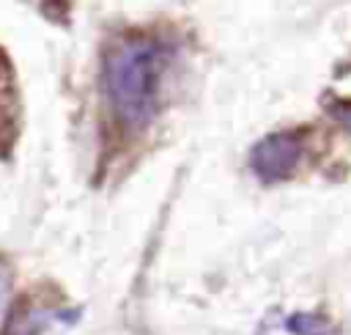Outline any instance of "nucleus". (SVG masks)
Segmentation results:
<instances>
[{"label": "nucleus", "mask_w": 351, "mask_h": 335, "mask_svg": "<svg viewBox=\"0 0 351 335\" xmlns=\"http://www.w3.org/2000/svg\"><path fill=\"white\" fill-rule=\"evenodd\" d=\"M165 55L151 38H126L104 60V93L126 126H145L156 113Z\"/></svg>", "instance_id": "obj_1"}, {"label": "nucleus", "mask_w": 351, "mask_h": 335, "mask_svg": "<svg viewBox=\"0 0 351 335\" xmlns=\"http://www.w3.org/2000/svg\"><path fill=\"white\" fill-rule=\"evenodd\" d=\"M304 154V140L299 132H271L255 143L250 154V168L263 181H280L293 173Z\"/></svg>", "instance_id": "obj_2"}, {"label": "nucleus", "mask_w": 351, "mask_h": 335, "mask_svg": "<svg viewBox=\"0 0 351 335\" xmlns=\"http://www.w3.org/2000/svg\"><path fill=\"white\" fill-rule=\"evenodd\" d=\"M291 335H329V321L318 313H293L285 321Z\"/></svg>", "instance_id": "obj_3"}, {"label": "nucleus", "mask_w": 351, "mask_h": 335, "mask_svg": "<svg viewBox=\"0 0 351 335\" xmlns=\"http://www.w3.org/2000/svg\"><path fill=\"white\" fill-rule=\"evenodd\" d=\"M326 110H329V113L348 129V135H351V102H332Z\"/></svg>", "instance_id": "obj_4"}]
</instances>
